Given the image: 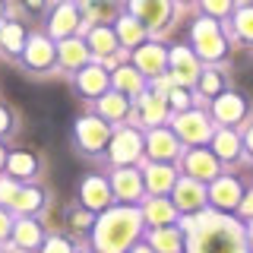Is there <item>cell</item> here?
<instances>
[{"mask_svg":"<svg viewBox=\"0 0 253 253\" xmlns=\"http://www.w3.org/2000/svg\"><path fill=\"white\" fill-rule=\"evenodd\" d=\"M244 32H247V35H253V13H244Z\"/></svg>","mask_w":253,"mask_h":253,"instance_id":"6da1fadb","label":"cell"}]
</instances>
